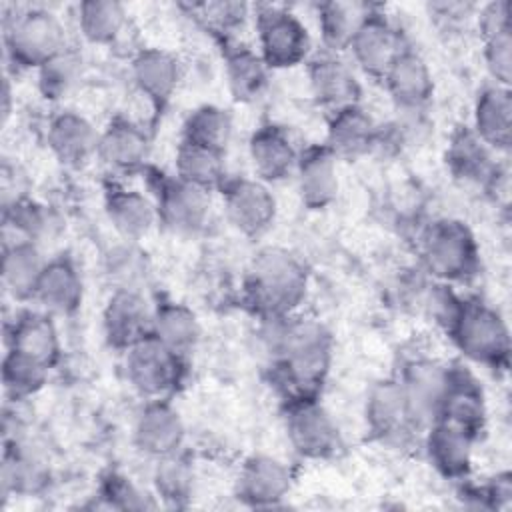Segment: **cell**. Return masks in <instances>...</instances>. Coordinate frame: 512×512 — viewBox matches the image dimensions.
Returning a JSON list of instances; mask_svg holds the SVG:
<instances>
[{
	"label": "cell",
	"mask_w": 512,
	"mask_h": 512,
	"mask_svg": "<svg viewBox=\"0 0 512 512\" xmlns=\"http://www.w3.org/2000/svg\"><path fill=\"white\" fill-rule=\"evenodd\" d=\"M152 336L180 358H186L200 344L202 326L190 306L164 300L154 306Z\"/></svg>",
	"instance_id": "1f68e13d"
},
{
	"label": "cell",
	"mask_w": 512,
	"mask_h": 512,
	"mask_svg": "<svg viewBox=\"0 0 512 512\" xmlns=\"http://www.w3.org/2000/svg\"><path fill=\"white\" fill-rule=\"evenodd\" d=\"M300 152L296 150L290 136L274 126L266 124L254 130L248 140V158L256 178L266 184L280 182L294 174Z\"/></svg>",
	"instance_id": "83f0119b"
},
{
	"label": "cell",
	"mask_w": 512,
	"mask_h": 512,
	"mask_svg": "<svg viewBox=\"0 0 512 512\" xmlns=\"http://www.w3.org/2000/svg\"><path fill=\"white\" fill-rule=\"evenodd\" d=\"M380 132L382 126L358 102L330 114L326 146L336 154V158H358L380 144Z\"/></svg>",
	"instance_id": "44dd1931"
},
{
	"label": "cell",
	"mask_w": 512,
	"mask_h": 512,
	"mask_svg": "<svg viewBox=\"0 0 512 512\" xmlns=\"http://www.w3.org/2000/svg\"><path fill=\"white\" fill-rule=\"evenodd\" d=\"M300 200L310 210L328 208L340 190L338 158L326 146H310L300 152L294 170Z\"/></svg>",
	"instance_id": "ac0fdd59"
},
{
	"label": "cell",
	"mask_w": 512,
	"mask_h": 512,
	"mask_svg": "<svg viewBox=\"0 0 512 512\" xmlns=\"http://www.w3.org/2000/svg\"><path fill=\"white\" fill-rule=\"evenodd\" d=\"M484 40V66L492 78V84L510 86L512 78V28L496 32Z\"/></svg>",
	"instance_id": "ee69618b"
},
{
	"label": "cell",
	"mask_w": 512,
	"mask_h": 512,
	"mask_svg": "<svg viewBox=\"0 0 512 512\" xmlns=\"http://www.w3.org/2000/svg\"><path fill=\"white\" fill-rule=\"evenodd\" d=\"M132 438L136 448L158 460L182 450L186 426L180 412L166 400H146L134 420Z\"/></svg>",
	"instance_id": "5bb4252c"
},
{
	"label": "cell",
	"mask_w": 512,
	"mask_h": 512,
	"mask_svg": "<svg viewBox=\"0 0 512 512\" xmlns=\"http://www.w3.org/2000/svg\"><path fill=\"white\" fill-rule=\"evenodd\" d=\"M424 270L442 284L472 278L480 264V250L472 230L454 218H440L426 226L420 236Z\"/></svg>",
	"instance_id": "3957f363"
},
{
	"label": "cell",
	"mask_w": 512,
	"mask_h": 512,
	"mask_svg": "<svg viewBox=\"0 0 512 512\" xmlns=\"http://www.w3.org/2000/svg\"><path fill=\"white\" fill-rule=\"evenodd\" d=\"M476 20H478V30H480L482 38L492 36L502 30H508L510 28V4L504 0L484 4V6H480Z\"/></svg>",
	"instance_id": "7dc6e473"
},
{
	"label": "cell",
	"mask_w": 512,
	"mask_h": 512,
	"mask_svg": "<svg viewBox=\"0 0 512 512\" xmlns=\"http://www.w3.org/2000/svg\"><path fill=\"white\" fill-rule=\"evenodd\" d=\"M174 168H176V178L206 188V190H214V188H222V184L226 182V166H224V154L186 142L182 140L178 150H176V160H174Z\"/></svg>",
	"instance_id": "74e56055"
},
{
	"label": "cell",
	"mask_w": 512,
	"mask_h": 512,
	"mask_svg": "<svg viewBox=\"0 0 512 512\" xmlns=\"http://www.w3.org/2000/svg\"><path fill=\"white\" fill-rule=\"evenodd\" d=\"M476 436L456 422L438 418L428 424L426 432L428 460L442 476L464 478L472 466Z\"/></svg>",
	"instance_id": "d4e9b609"
},
{
	"label": "cell",
	"mask_w": 512,
	"mask_h": 512,
	"mask_svg": "<svg viewBox=\"0 0 512 512\" xmlns=\"http://www.w3.org/2000/svg\"><path fill=\"white\" fill-rule=\"evenodd\" d=\"M446 166L456 180L484 188H494L500 176L494 150L470 126H462L452 134L446 148Z\"/></svg>",
	"instance_id": "cb8c5ba5"
},
{
	"label": "cell",
	"mask_w": 512,
	"mask_h": 512,
	"mask_svg": "<svg viewBox=\"0 0 512 512\" xmlns=\"http://www.w3.org/2000/svg\"><path fill=\"white\" fill-rule=\"evenodd\" d=\"M182 360L150 334L124 352V374L142 398L160 400L176 390Z\"/></svg>",
	"instance_id": "52a82bcc"
},
{
	"label": "cell",
	"mask_w": 512,
	"mask_h": 512,
	"mask_svg": "<svg viewBox=\"0 0 512 512\" xmlns=\"http://www.w3.org/2000/svg\"><path fill=\"white\" fill-rule=\"evenodd\" d=\"M48 370L50 368L44 366L42 362L6 348L2 360L4 392L14 400H22L36 394L46 384Z\"/></svg>",
	"instance_id": "b9f144b4"
},
{
	"label": "cell",
	"mask_w": 512,
	"mask_h": 512,
	"mask_svg": "<svg viewBox=\"0 0 512 512\" xmlns=\"http://www.w3.org/2000/svg\"><path fill=\"white\" fill-rule=\"evenodd\" d=\"M264 320V342L278 378L294 398L314 396L330 370V332L322 322L294 314Z\"/></svg>",
	"instance_id": "6da1fadb"
},
{
	"label": "cell",
	"mask_w": 512,
	"mask_h": 512,
	"mask_svg": "<svg viewBox=\"0 0 512 512\" xmlns=\"http://www.w3.org/2000/svg\"><path fill=\"white\" fill-rule=\"evenodd\" d=\"M68 46L62 18L46 6L20 8L4 22L6 56L20 68L38 70Z\"/></svg>",
	"instance_id": "277c9868"
},
{
	"label": "cell",
	"mask_w": 512,
	"mask_h": 512,
	"mask_svg": "<svg viewBox=\"0 0 512 512\" xmlns=\"http://www.w3.org/2000/svg\"><path fill=\"white\" fill-rule=\"evenodd\" d=\"M154 306L138 288H114L102 312L106 342L126 352L130 346L152 334Z\"/></svg>",
	"instance_id": "7c38bea8"
},
{
	"label": "cell",
	"mask_w": 512,
	"mask_h": 512,
	"mask_svg": "<svg viewBox=\"0 0 512 512\" xmlns=\"http://www.w3.org/2000/svg\"><path fill=\"white\" fill-rule=\"evenodd\" d=\"M382 82L400 112H422L434 96V76L426 58L408 46L392 62Z\"/></svg>",
	"instance_id": "2e32d148"
},
{
	"label": "cell",
	"mask_w": 512,
	"mask_h": 512,
	"mask_svg": "<svg viewBox=\"0 0 512 512\" xmlns=\"http://www.w3.org/2000/svg\"><path fill=\"white\" fill-rule=\"evenodd\" d=\"M292 488V474L284 460L268 454L250 456L238 474V496L256 508L276 506Z\"/></svg>",
	"instance_id": "7402d4cb"
},
{
	"label": "cell",
	"mask_w": 512,
	"mask_h": 512,
	"mask_svg": "<svg viewBox=\"0 0 512 512\" xmlns=\"http://www.w3.org/2000/svg\"><path fill=\"white\" fill-rule=\"evenodd\" d=\"M46 482V470L42 462L20 442L14 440V448H8L2 464V486L6 492L32 494L38 492Z\"/></svg>",
	"instance_id": "7bdbcfd3"
},
{
	"label": "cell",
	"mask_w": 512,
	"mask_h": 512,
	"mask_svg": "<svg viewBox=\"0 0 512 512\" xmlns=\"http://www.w3.org/2000/svg\"><path fill=\"white\" fill-rule=\"evenodd\" d=\"M84 76V60L80 52L72 46L62 50L58 56L48 60L36 70L38 90L42 98L50 102H60L68 98L80 84Z\"/></svg>",
	"instance_id": "ab89813d"
},
{
	"label": "cell",
	"mask_w": 512,
	"mask_h": 512,
	"mask_svg": "<svg viewBox=\"0 0 512 512\" xmlns=\"http://www.w3.org/2000/svg\"><path fill=\"white\" fill-rule=\"evenodd\" d=\"M100 132L76 110L56 112L46 126V144L50 152L66 166H84L98 154Z\"/></svg>",
	"instance_id": "ffe728a7"
},
{
	"label": "cell",
	"mask_w": 512,
	"mask_h": 512,
	"mask_svg": "<svg viewBox=\"0 0 512 512\" xmlns=\"http://www.w3.org/2000/svg\"><path fill=\"white\" fill-rule=\"evenodd\" d=\"M446 332L466 360L490 368L508 364V324L492 306L478 300H464Z\"/></svg>",
	"instance_id": "5b68a950"
},
{
	"label": "cell",
	"mask_w": 512,
	"mask_h": 512,
	"mask_svg": "<svg viewBox=\"0 0 512 512\" xmlns=\"http://www.w3.org/2000/svg\"><path fill=\"white\" fill-rule=\"evenodd\" d=\"M42 248L32 242L6 240L2 248V286L14 300H32L40 274L46 266Z\"/></svg>",
	"instance_id": "4dcf8cb0"
},
{
	"label": "cell",
	"mask_w": 512,
	"mask_h": 512,
	"mask_svg": "<svg viewBox=\"0 0 512 512\" xmlns=\"http://www.w3.org/2000/svg\"><path fill=\"white\" fill-rule=\"evenodd\" d=\"M84 300V280L68 256L48 258L34 290L32 302L40 310L56 316L74 314Z\"/></svg>",
	"instance_id": "d6986e66"
},
{
	"label": "cell",
	"mask_w": 512,
	"mask_h": 512,
	"mask_svg": "<svg viewBox=\"0 0 512 512\" xmlns=\"http://www.w3.org/2000/svg\"><path fill=\"white\" fill-rule=\"evenodd\" d=\"M6 348L52 368L60 358V334L54 316L40 308L20 312L8 326Z\"/></svg>",
	"instance_id": "4316f807"
},
{
	"label": "cell",
	"mask_w": 512,
	"mask_h": 512,
	"mask_svg": "<svg viewBox=\"0 0 512 512\" xmlns=\"http://www.w3.org/2000/svg\"><path fill=\"white\" fill-rule=\"evenodd\" d=\"M54 230L56 218L52 210L34 198L24 196L4 206V242L20 240L42 246Z\"/></svg>",
	"instance_id": "e575fe53"
},
{
	"label": "cell",
	"mask_w": 512,
	"mask_h": 512,
	"mask_svg": "<svg viewBox=\"0 0 512 512\" xmlns=\"http://www.w3.org/2000/svg\"><path fill=\"white\" fill-rule=\"evenodd\" d=\"M232 132V116L226 108L218 104L196 106L194 110H190L182 124V140L222 154L232 140Z\"/></svg>",
	"instance_id": "f35d334b"
},
{
	"label": "cell",
	"mask_w": 512,
	"mask_h": 512,
	"mask_svg": "<svg viewBox=\"0 0 512 512\" xmlns=\"http://www.w3.org/2000/svg\"><path fill=\"white\" fill-rule=\"evenodd\" d=\"M286 434L304 458H326L340 446V430L332 414L314 398H292L286 408Z\"/></svg>",
	"instance_id": "ba28073f"
},
{
	"label": "cell",
	"mask_w": 512,
	"mask_h": 512,
	"mask_svg": "<svg viewBox=\"0 0 512 512\" xmlns=\"http://www.w3.org/2000/svg\"><path fill=\"white\" fill-rule=\"evenodd\" d=\"M308 86L316 102L330 112L360 102L362 86L356 68L334 52L308 60Z\"/></svg>",
	"instance_id": "9a60e30c"
},
{
	"label": "cell",
	"mask_w": 512,
	"mask_h": 512,
	"mask_svg": "<svg viewBox=\"0 0 512 512\" xmlns=\"http://www.w3.org/2000/svg\"><path fill=\"white\" fill-rule=\"evenodd\" d=\"M364 418L368 430L386 442L400 440L418 426L398 378L380 380L370 388L364 404Z\"/></svg>",
	"instance_id": "e0dca14e"
},
{
	"label": "cell",
	"mask_w": 512,
	"mask_h": 512,
	"mask_svg": "<svg viewBox=\"0 0 512 512\" xmlns=\"http://www.w3.org/2000/svg\"><path fill=\"white\" fill-rule=\"evenodd\" d=\"M484 416L486 406L480 382L474 378L470 370H466V366H452L446 400L438 418L456 422L468 428L470 432L478 434L482 430Z\"/></svg>",
	"instance_id": "d6a6232c"
},
{
	"label": "cell",
	"mask_w": 512,
	"mask_h": 512,
	"mask_svg": "<svg viewBox=\"0 0 512 512\" xmlns=\"http://www.w3.org/2000/svg\"><path fill=\"white\" fill-rule=\"evenodd\" d=\"M258 54L268 68H292L310 54L306 24L292 10L276 4L256 8Z\"/></svg>",
	"instance_id": "8992f818"
},
{
	"label": "cell",
	"mask_w": 512,
	"mask_h": 512,
	"mask_svg": "<svg viewBox=\"0 0 512 512\" xmlns=\"http://www.w3.org/2000/svg\"><path fill=\"white\" fill-rule=\"evenodd\" d=\"M226 220L244 236L264 234L276 218V196L260 178H234L222 184Z\"/></svg>",
	"instance_id": "30bf717a"
},
{
	"label": "cell",
	"mask_w": 512,
	"mask_h": 512,
	"mask_svg": "<svg viewBox=\"0 0 512 512\" xmlns=\"http://www.w3.org/2000/svg\"><path fill=\"white\" fill-rule=\"evenodd\" d=\"M244 286L248 302L262 318L290 316L306 298L308 272L294 252L266 246L254 254Z\"/></svg>",
	"instance_id": "7a4b0ae2"
},
{
	"label": "cell",
	"mask_w": 512,
	"mask_h": 512,
	"mask_svg": "<svg viewBox=\"0 0 512 512\" xmlns=\"http://www.w3.org/2000/svg\"><path fill=\"white\" fill-rule=\"evenodd\" d=\"M74 20L78 34L86 42L108 46L122 36L128 24V12L116 0H86L74 6Z\"/></svg>",
	"instance_id": "836d02e7"
},
{
	"label": "cell",
	"mask_w": 512,
	"mask_h": 512,
	"mask_svg": "<svg viewBox=\"0 0 512 512\" xmlns=\"http://www.w3.org/2000/svg\"><path fill=\"white\" fill-rule=\"evenodd\" d=\"M268 70L262 56L248 46H232L224 56L228 88L240 102H252L262 96L268 84Z\"/></svg>",
	"instance_id": "8d00e7d4"
},
{
	"label": "cell",
	"mask_w": 512,
	"mask_h": 512,
	"mask_svg": "<svg viewBox=\"0 0 512 512\" xmlns=\"http://www.w3.org/2000/svg\"><path fill=\"white\" fill-rule=\"evenodd\" d=\"M106 218L126 242L146 238L160 224L154 198L132 188H112L104 200Z\"/></svg>",
	"instance_id": "f546056e"
},
{
	"label": "cell",
	"mask_w": 512,
	"mask_h": 512,
	"mask_svg": "<svg viewBox=\"0 0 512 512\" xmlns=\"http://www.w3.org/2000/svg\"><path fill=\"white\" fill-rule=\"evenodd\" d=\"M472 132L494 152L508 150L512 142V96L510 86H484L472 110Z\"/></svg>",
	"instance_id": "f1b7e54d"
},
{
	"label": "cell",
	"mask_w": 512,
	"mask_h": 512,
	"mask_svg": "<svg viewBox=\"0 0 512 512\" xmlns=\"http://www.w3.org/2000/svg\"><path fill=\"white\" fill-rule=\"evenodd\" d=\"M404 48L398 26L386 14L370 8L346 52L356 72L382 80Z\"/></svg>",
	"instance_id": "9c48e42d"
},
{
	"label": "cell",
	"mask_w": 512,
	"mask_h": 512,
	"mask_svg": "<svg viewBox=\"0 0 512 512\" xmlns=\"http://www.w3.org/2000/svg\"><path fill=\"white\" fill-rule=\"evenodd\" d=\"M210 194V190L188 184L176 176L164 178L154 198L160 222L178 234L202 232L212 212Z\"/></svg>",
	"instance_id": "8fae6325"
},
{
	"label": "cell",
	"mask_w": 512,
	"mask_h": 512,
	"mask_svg": "<svg viewBox=\"0 0 512 512\" xmlns=\"http://www.w3.org/2000/svg\"><path fill=\"white\" fill-rule=\"evenodd\" d=\"M134 244L136 242H126L108 256L106 270L114 278L116 288H138V282L146 274V262L142 254L134 250Z\"/></svg>",
	"instance_id": "f6af8a7d"
},
{
	"label": "cell",
	"mask_w": 512,
	"mask_h": 512,
	"mask_svg": "<svg viewBox=\"0 0 512 512\" xmlns=\"http://www.w3.org/2000/svg\"><path fill=\"white\" fill-rule=\"evenodd\" d=\"M130 78L136 90L154 106L168 104L182 80L178 58L164 48H142L130 62Z\"/></svg>",
	"instance_id": "603a6c76"
},
{
	"label": "cell",
	"mask_w": 512,
	"mask_h": 512,
	"mask_svg": "<svg viewBox=\"0 0 512 512\" xmlns=\"http://www.w3.org/2000/svg\"><path fill=\"white\" fill-rule=\"evenodd\" d=\"M368 12L370 6L360 2L332 0L318 4V32L326 52H346Z\"/></svg>",
	"instance_id": "d590c367"
},
{
	"label": "cell",
	"mask_w": 512,
	"mask_h": 512,
	"mask_svg": "<svg viewBox=\"0 0 512 512\" xmlns=\"http://www.w3.org/2000/svg\"><path fill=\"white\" fill-rule=\"evenodd\" d=\"M150 156V138L146 130L130 120L116 118L102 132L98 140V154L110 170L114 172H136L144 168Z\"/></svg>",
	"instance_id": "484cf974"
},
{
	"label": "cell",
	"mask_w": 512,
	"mask_h": 512,
	"mask_svg": "<svg viewBox=\"0 0 512 512\" xmlns=\"http://www.w3.org/2000/svg\"><path fill=\"white\" fill-rule=\"evenodd\" d=\"M450 368L434 358H412L404 364L398 382L418 426H428L440 416L450 384Z\"/></svg>",
	"instance_id": "4fadbf2b"
},
{
	"label": "cell",
	"mask_w": 512,
	"mask_h": 512,
	"mask_svg": "<svg viewBox=\"0 0 512 512\" xmlns=\"http://www.w3.org/2000/svg\"><path fill=\"white\" fill-rule=\"evenodd\" d=\"M194 480V466L182 452L156 460L152 484L156 496L162 498L164 502L182 506L194 492Z\"/></svg>",
	"instance_id": "60d3db41"
},
{
	"label": "cell",
	"mask_w": 512,
	"mask_h": 512,
	"mask_svg": "<svg viewBox=\"0 0 512 512\" xmlns=\"http://www.w3.org/2000/svg\"><path fill=\"white\" fill-rule=\"evenodd\" d=\"M2 96H4V104H2V116H4V120L8 118V114H10V82H8V78H6V82H4V90H2Z\"/></svg>",
	"instance_id": "c3c4849f"
},
{
	"label": "cell",
	"mask_w": 512,
	"mask_h": 512,
	"mask_svg": "<svg viewBox=\"0 0 512 512\" xmlns=\"http://www.w3.org/2000/svg\"><path fill=\"white\" fill-rule=\"evenodd\" d=\"M102 498L108 502V506L122 508V510H136V508L156 506L152 502V496L142 492L128 476H122V474H110L104 480Z\"/></svg>",
	"instance_id": "bcb514c9"
}]
</instances>
